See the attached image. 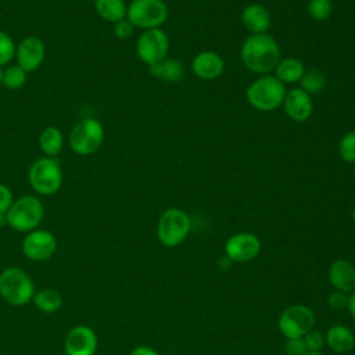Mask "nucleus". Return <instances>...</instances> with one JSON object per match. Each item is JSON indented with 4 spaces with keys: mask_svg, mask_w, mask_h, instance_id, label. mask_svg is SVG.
Masks as SVG:
<instances>
[{
    "mask_svg": "<svg viewBox=\"0 0 355 355\" xmlns=\"http://www.w3.org/2000/svg\"><path fill=\"white\" fill-rule=\"evenodd\" d=\"M351 216H352V219H355V208L352 209V212H351Z\"/></svg>",
    "mask_w": 355,
    "mask_h": 355,
    "instance_id": "nucleus-41",
    "label": "nucleus"
},
{
    "mask_svg": "<svg viewBox=\"0 0 355 355\" xmlns=\"http://www.w3.org/2000/svg\"><path fill=\"white\" fill-rule=\"evenodd\" d=\"M191 230V218L190 215L176 207L166 208L157 220V239L158 241L168 247L173 248L180 245L189 236Z\"/></svg>",
    "mask_w": 355,
    "mask_h": 355,
    "instance_id": "nucleus-4",
    "label": "nucleus"
},
{
    "mask_svg": "<svg viewBox=\"0 0 355 355\" xmlns=\"http://www.w3.org/2000/svg\"><path fill=\"white\" fill-rule=\"evenodd\" d=\"M39 147L44 157L54 158L64 147V135L55 126H46L39 135Z\"/></svg>",
    "mask_w": 355,
    "mask_h": 355,
    "instance_id": "nucleus-23",
    "label": "nucleus"
},
{
    "mask_svg": "<svg viewBox=\"0 0 355 355\" xmlns=\"http://www.w3.org/2000/svg\"><path fill=\"white\" fill-rule=\"evenodd\" d=\"M105 137L103 123L92 116L78 121L69 132L68 143L78 155H90L100 150Z\"/></svg>",
    "mask_w": 355,
    "mask_h": 355,
    "instance_id": "nucleus-7",
    "label": "nucleus"
},
{
    "mask_svg": "<svg viewBox=\"0 0 355 355\" xmlns=\"http://www.w3.org/2000/svg\"><path fill=\"white\" fill-rule=\"evenodd\" d=\"M1 82H3V69L0 68V85H1Z\"/></svg>",
    "mask_w": 355,
    "mask_h": 355,
    "instance_id": "nucleus-40",
    "label": "nucleus"
},
{
    "mask_svg": "<svg viewBox=\"0 0 355 355\" xmlns=\"http://www.w3.org/2000/svg\"><path fill=\"white\" fill-rule=\"evenodd\" d=\"M338 155L344 162L355 164V130L347 132L338 141Z\"/></svg>",
    "mask_w": 355,
    "mask_h": 355,
    "instance_id": "nucleus-27",
    "label": "nucleus"
},
{
    "mask_svg": "<svg viewBox=\"0 0 355 355\" xmlns=\"http://www.w3.org/2000/svg\"><path fill=\"white\" fill-rule=\"evenodd\" d=\"M326 302L331 311H336V312L344 311V309H347V305H348V294L338 291V290H333L329 294Z\"/></svg>",
    "mask_w": 355,
    "mask_h": 355,
    "instance_id": "nucleus-31",
    "label": "nucleus"
},
{
    "mask_svg": "<svg viewBox=\"0 0 355 355\" xmlns=\"http://www.w3.org/2000/svg\"><path fill=\"white\" fill-rule=\"evenodd\" d=\"M62 169L51 157H40L33 161L28 171V182L35 193L40 196L55 194L62 184Z\"/></svg>",
    "mask_w": 355,
    "mask_h": 355,
    "instance_id": "nucleus-6",
    "label": "nucleus"
},
{
    "mask_svg": "<svg viewBox=\"0 0 355 355\" xmlns=\"http://www.w3.org/2000/svg\"><path fill=\"white\" fill-rule=\"evenodd\" d=\"M304 355H323L322 351H306Z\"/></svg>",
    "mask_w": 355,
    "mask_h": 355,
    "instance_id": "nucleus-39",
    "label": "nucleus"
},
{
    "mask_svg": "<svg viewBox=\"0 0 355 355\" xmlns=\"http://www.w3.org/2000/svg\"><path fill=\"white\" fill-rule=\"evenodd\" d=\"M240 19L243 26L251 32V35L268 33L272 26V15L269 10L259 3H251L245 6L241 11Z\"/></svg>",
    "mask_w": 355,
    "mask_h": 355,
    "instance_id": "nucleus-18",
    "label": "nucleus"
},
{
    "mask_svg": "<svg viewBox=\"0 0 355 355\" xmlns=\"http://www.w3.org/2000/svg\"><path fill=\"white\" fill-rule=\"evenodd\" d=\"M232 263H233V262H232L226 255H223L222 258L218 259V266H219L220 270H229L230 266H232Z\"/></svg>",
    "mask_w": 355,
    "mask_h": 355,
    "instance_id": "nucleus-37",
    "label": "nucleus"
},
{
    "mask_svg": "<svg viewBox=\"0 0 355 355\" xmlns=\"http://www.w3.org/2000/svg\"><path fill=\"white\" fill-rule=\"evenodd\" d=\"M94 10L101 19L115 24L126 18L128 4L125 0H94Z\"/></svg>",
    "mask_w": 355,
    "mask_h": 355,
    "instance_id": "nucleus-22",
    "label": "nucleus"
},
{
    "mask_svg": "<svg viewBox=\"0 0 355 355\" xmlns=\"http://www.w3.org/2000/svg\"><path fill=\"white\" fill-rule=\"evenodd\" d=\"M347 311L349 313V316L354 319L355 322V290L352 293L348 294V305H347Z\"/></svg>",
    "mask_w": 355,
    "mask_h": 355,
    "instance_id": "nucleus-36",
    "label": "nucleus"
},
{
    "mask_svg": "<svg viewBox=\"0 0 355 355\" xmlns=\"http://www.w3.org/2000/svg\"><path fill=\"white\" fill-rule=\"evenodd\" d=\"M327 280L334 290L352 293L355 290V266L347 259H336L327 269Z\"/></svg>",
    "mask_w": 355,
    "mask_h": 355,
    "instance_id": "nucleus-17",
    "label": "nucleus"
},
{
    "mask_svg": "<svg viewBox=\"0 0 355 355\" xmlns=\"http://www.w3.org/2000/svg\"><path fill=\"white\" fill-rule=\"evenodd\" d=\"M32 301L43 313H55L62 306V297L54 288H42L36 291Z\"/></svg>",
    "mask_w": 355,
    "mask_h": 355,
    "instance_id": "nucleus-24",
    "label": "nucleus"
},
{
    "mask_svg": "<svg viewBox=\"0 0 355 355\" xmlns=\"http://www.w3.org/2000/svg\"><path fill=\"white\" fill-rule=\"evenodd\" d=\"M240 57L247 69L258 75L275 71L282 58L279 43L269 33L250 35L241 44Z\"/></svg>",
    "mask_w": 355,
    "mask_h": 355,
    "instance_id": "nucleus-1",
    "label": "nucleus"
},
{
    "mask_svg": "<svg viewBox=\"0 0 355 355\" xmlns=\"http://www.w3.org/2000/svg\"><path fill=\"white\" fill-rule=\"evenodd\" d=\"M148 72L155 79L166 83H176L184 76V67L178 58H164L162 61L150 65Z\"/></svg>",
    "mask_w": 355,
    "mask_h": 355,
    "instance_id": "nucleus-20",
    "label": "nucleus"
},
{
    "mask_svg": "<svg viewBox=\"0 0 355 355\" xmlns=\"http://www.w3.org/2000/svg\"><path fill=\"white\" fill-rule=\"evenodd\" d=\"M4 226H8L7 215L6 214H0V227H4Z\"/></svg>",
    "mask_w": 355,
    "mask_h": 355,
    "instance_id": "nucleus-38",
    "label": "nucleus"
},
{
    "mask_svg": "<svg viewBox=\"0 0 355 355\" xmlns=\"http://www.w3.org/2000/svg\"><path fill=\"white\" fill-rule=\"evenodd\" d=\"M129 355H159L153 347L150 345H146V344H140V345H136Z\"/></svg>",
    "mask_w": 355,
    "mask_h": 355,
    "instance_id": "nucleus-35",
    "label": "nucleus"
},
{
    "mask_svg": "<svg viewBox=\"0 0 355 355\" xmlns=\"http://www.w3.org/2000/svg\"><path fill=\"white\" fill-rule=\"evenodd\" d=\"M286 85L275 75H259L245 89L247 103L262 112H270L282 107L286 96Z\"/></svg>",
    "mask_w": 355,
    "mask_h": 355,
    "instance_id": "nucleus-2",
    "label": "nucleus"
},
{
    "mask_svg": "<svg viewBox=\"0 0 355 355\" xmlns=\"http://www.w3.org/2000/svg\"><path fill=\"white\" fill-rule=\"evenodd\" d=\"M58 243L55 236L46 229H35L29 233H25V237L21 244L24 255L35 262H43L50 259L57 251Z\"/></svg>",
    "mask_w": 355,
    "mask_h": 355,
    "instance_id": "nucleus-12",
    "label": "nucleus"
},
{
    "mask_svg": "<svg viewBox=\"0 0 355 355\" xmlns=\"http://www.w3.org/2000/svg\"><path fill=\"white\" fill-rule=\"evenodd\" d=\"M168 12L164 0H132L128 4L126 18L135 28L147 31L161 28L168 19Z\"/></svg>",
    "mask_w": 355,
    "mask_h": 355,
    "instance_id": "nucleus-8",
    "label": "nucleus"
},
{
    "mask_svg": "<svg viewBox=\"0 0 355 355\" xmlns=\"http://www.w3.org/2000/svg\"><path fill=\"white\" fill-rule=\"evenodd\" d=\"M300 87L305 90L308 94L320 93L326 87V76L319 69H305L302 78L300 79Z\"/></svg>",
    "mask_w": 355,
    "mask_h": 355,
    "instance_id": "nucleus-25",
    "label": "nucleus"
},
{
    "mask_svg": "<svg viewBox=\"0 0 355 355\" xmlns=\"http://www.w3.org/2000/svg\"><path fill=\"white\" fill-rule=\"evenodd\" d=\"M112 32H114L115 37H118L121 40H126V39H130L133 36L135 26L132 25V22L128 18H125V19L118 21V22L114 24Z\"/></svg>",
    "mask_w": 355,
    "mask_h": 355,
    "instance_id": "nucleus-32",
    "label": "nucleus"
},
{
    "mask_svg": "<svg viewBox=\"0 0 355 355\" xmlns=\"http://www.w3.org/2000/svg\"><path fill=\"white\" fill-rule=\"evenodd\" d=\"M36 293L32 277L18 266H7L0 272V297L12 306L32 302Z\"/></svg>",
    "mask_w": 355,
    "mask_h": 355,
    "instance_id": "nucleus-3",
    "label": "nucleus"
},
{
    "mask_svg": "<svg viewBox=\"0 0 355 355\" xmlns=\"http://www.w3.org/2000/svg\"><path fill=\"white\" fill-rule=\"evenodd\" d=\"M304 341H305V345H306L308 351H322L323 347L326 345L324 333L315 329V327L304 336Z\"/></svg>",
    "mask_w": 355,
    "mask_h": 355,
    "instance_id": "nucleus-30",
    "label": "nucleus"
},
{
    "mask_svg": "<svg viewBox=\"0 0 355 355\" xmlns=\"http://www.w3.org/2000/svg\"><path fill=\"white\" fill-rule=\"evenodd\" d=\"M313 311L304 304H293L282 311L277 319V330L286 338L304 337L315 326Z\"/></svg>",
    "mask_w": 355,
    "mask_h": 355,
    "instance_id": "nucleus-9",
    "label": "nucleus"
},
{
    "mask_svg": "<svg viewBox=\"0 0 355 355\" xmlns=\"http://www.w3.org/2000/svg\"><path fill=\"white\" fill-rule=\"evenodd\" d=\"M46 46L37 36L24 37L15 49L17 65H19L26 73L35 72L44 61Z\"/></svg>",
    "mask_w": 355,
    "mask_h": 355,
    "instance_id": "nucleus-14",
    "label": "nucleus"
},
{
    "mask_svg": "<svg viewBox=\"0 0 355 355\" xmlns=\"http://www.w3.org/2000/svg\"><path fill=\"white\" fill-rule=\"evenodd\" d=\"M262 250L261 239L251 232H239L225 241V255L233 263H245L255 259Z\"/></svg>",
    "mask_w": 355,
    "mask_h": 355,
    "instance_id": "nucleus-11",
    "label": "nucleus"
},
{
    "mask_svg": "<svg viewBox=\"0 0 355 355\" xmlns=\"http://www.w3.org/2000/svg\"><path fill=\"white\" fill-rule=\"evenodd\" d=\"M8 226L19 233H29L39 227L44 216V207L36 196H22L14 200L7 211Z\"/></svg>",
    "mask_w": 355,
    "mask_h": 355,
    "instance_id": "nucleus-5",
    "label": "nucleus"
},
{
    "mask_svg": "<svg viewBox=\"0 0 355 355\" xmlns=\"http://www.w3.org/2000/svg\"><path fill=\"white\" fill-rule=\"evenodd\" d=\"M169 37L161 28L143 31L136 42V54L147 65H154L168 57Z\"/></svg>",
    "mask_w": 355,
    "mask_h": 355,
    "instance_id": "nucleus-10",
    "label": "nucleus"
},
{
    "mask_svg": "<svg viewBox=\"0 0 355 355\" xmlns=\"http://www.w3.org/2000/svg\"><path fill=\"white\" fill-rule=\"evenodd\" d=\"M306 10L315 21H326L331 15L333 3L331 0H308Z\"/></svg>",
    "mask_w": 355,
    "mask_h": 355,
    "instance_id": "nucleus-28",
    "label": "nucleus"
},
{
    "mask_svg": "<svg viewBox=\"0 0 355 355\" xmlns=\"http://www.w3.org/2000/svg\"><path fill=\"white\" fill-rule=\"evenodd\" d=\"M326 345L336 354H348L355 348V334L344 324H333L324 331Z\"/></svg>",
    "mask_w": 355,
    "mask_h": 355,
    "instance_id": "nucleus-19",
    "label": "nucleus"
},
{
    "mask_svg": "<svg viewBox=\"0 0 355 355\" xmlns=\"http://www.w3.org/2000/svg\"><path fill=\"white\" fill-rule=\"evenodd\" d=\"M26 76L28 73L19 65H12V67H8L6 71H3L1 85L10 90H17L26 83Z\"/></svg>",
    "mask_w": 355,
    "mask_h": 355,
    "instance_id": "nucleus-26",
    "label": "nucleus"
},
{
    "mask_svg": "<svg viewBox=\"0 0 355 355\" xmlns=\"http://www.w3.org/2000/svg\"><path fill=\"white\" fill-rule=\"evenodd\" d=\"M273 72H275V76L283 85H293L300 82V79L305 72V67L300 58L284 57V58H280Z\"/></svg>",
    "mask_w": 355,
    "mask_h": 355,
    "instance_id": "nucleus-21",
    "label": "nucleus"
},
{
    "mask_svg": "<svg viewBox=\"0 0 355 355\" xmlns=\"http://www.w3.org/2000/svg\"><path fill=\"white\" fill-rule=\"evenodd\" d=\"M282 107L291 121L305 122L313 112L312 96L301 87H293L286 92Z\"/></svg>",
    "mask_w": 355,
    "mask_h": 355,
    "instance_id": "nucleus-15",
    "label": "nucleus"
},
{
    "mask_svg": "<svg viewBox=\"0 0 355 355\" xmlns=\"http://www.w3.org/2000/svg\"><path fill=\"white\" fill-rule=\"evenodd\" d=\"M14 202V194L6 183H0V214H7Z\"/></svg>",
    "mask_w": 355,
    "mask_h": 355,
    "instance_id": "nucleus-34",
    "label": "nucleus"
},
{
    "mask_svg": "<svg viewBox=\"0 0 355 355\" xmlns=\"http://www.w3.org/2000/svg\"><path fill=\"white\" fill-rule=\"evenodd\" d=\"M191 71L201 80H214L225 71V60L214 50H202L191 60Z\"/></svg>",
    "mask_w": 355,
    "mask_h": 355,
    "instance_id": "nucleus-16",
    "label": "nucleus"
},
{
    "mask_svg": "<svg viewBox=\"0 0 355 355\" xmlns=\"http://www.w3.org/2000/svg\"><path fill=\"white\" fill-rule=\"evenodd\" d=\"M97 348V333L86 324L73 326L64 340V352L67 355H96Z\"/></svg>",
    "mask_w": 355,
    "mask_h": 355,
    "instance_id": "nucleus-13",
    "label": "nucleus"
},
{
    "mask_svg": "<svg viewBox=\"0 0 355 355\" xmlns=\"http://www.w3.org/2000/svg\"><path fill=\"white\" fill-rule=\"evenodd\" d=\"M284 351L287 355H304L308 349L304 341V337L300 338H288L284 344Z\"/></svg>",
    "mask_w": 355,
    "mask_h": 355,
    "instance_id": "nucleus-33",
    "label": "nucleus"
},
{
    "mask_svg": "<svg viewBox=\"0 0 355 355\" xmlns=\"http://www.w3.org/2000/svg\"><path fill=\"white\" fill-rule=\"evenodd\" d=\"M15 49L17 46L12 37L8 33L0 31V68L15 57Z\"/></svg>",
    "mask_w": 355,
    "mask_h": 355,
    "instance_id": "nucleus-29",
    "label": "nucleus"
},
{
    "mask_svg": "<svg viewBox=\"0 0 355 355\" xmlns=\"http://www.w3.org/2000/svg\"><path fill=\"white\" fill-rule=\"evenodd\" d=\"M60 355H67V354H65V352H62V354H60Z\"/></svg>",
    "mask_w": 355,
    "mask_h": 355,
    "instance_id": "nucleus-42",
    "label": "nucleus"
}]
</instances>
